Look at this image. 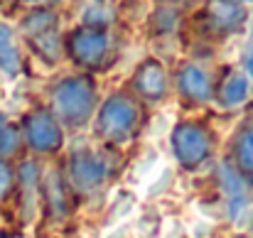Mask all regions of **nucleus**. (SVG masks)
Segmentation results:
<instances>
[{
    "label": "nucleus",
    "mask_w": 253,
    "mask_h": 238,
    "mask_svg": "<svg viewBox=\"0 0 253 238\" xmlns=\"http://www.w3.org/2000/svg\"><path fill=\"white\" fill-rule=\"evenodd\" d=\"M5 125H7V118H5V113H0V133L5 130Z\"/></svg>",
    "instance_id": "aec40b11"
},
{
    "label": "nucleus",
    "mask_w": 253,
    "mask_h": 238,
    "mask_svg": "<svg viewBox=\"0 0 253 238\" xmlns=\"http://www.w3.org/2000/svg\"><path fill=\"white\" fill-rule=\"evenodd\" d=\"M108 177V162L98 153L91 150H79L69 158V169H67V182L77 192H96Z\"/></svg>",
    "instance_id": "39448f33"
},
{
    "label": "nucleus",
    "mask_w": 253,
    "mask_h": 238,
    "mask_svg": "<svg viewBox=\"0 0 253 238\" xmlns=\"http://www.w3.org/2000/svg\"><path fill=\"white\" fill-rule=\"evenodd\" d=\"M69 49H72V57H74L79 64L93 67V64H98V62L106 57L108 40H106L103 32L91 30V27H84V30H79V32L72 35Z\"/></svg>",
    "instance_id": "0eeeda50"
},
{
    "label": "nucleus",
    "mask_w": 253,
    "mask_h": 238,
    "mask_svg": "<svg viewBox=\"0 0 253 238\" xmlns=\"http://www.w3.org/2000/svg\"><path fill=\"white\" fill-rule=\"evenodd\" d=\"M22 145V133L15 125H5V130L0 133V159H7L10 155H15Z\"/></svg>",
    "instance_id": "dca6fc26"
},
{
    "label": "nucleus",
    "mask_w": 253,
    "mask_h": 238,
    "mask_svg": "<svg viewBox=\"0 0 253 238\" xmlns=\"http://www.w3.org/2000/svg\"><path fill=\"white\" fill-rule=\"evenodd\" d=\"M169 143H172V155L184 169H197L211 153L209 133L199 123H177Z\"/></svg>",
    "instance_id": "20e7f679"
},
{
    "label": "nucleus",
    "mask_w": 253,
    "mask_h": 238,
    "mask_svg": "<svg viewBox=\"0 0 253 238\" xmlns=\"http://www.w3.org/2000/svg\"><path fill=\"white\" fill-rule=\"evenodd\" d=\"M251 238H253V236H251Z\"/></svg>",
    "instance_id": "5701e85b"
},
{
    "label": "nucleus",
    "mask_w": 253,
    "mask_h": 238,
    "mask_svg": "<svg viewBox=\"0 0 253 238\" xmlns=\"http://www.w3.org/2000/svg\"><path fill=\"white\" fill-rule=\"evenodd\" d=\"M234 155H236V164L239 172L244 177H253V128H246L234 145Z\"/></svg>",
    "instance_id": "4468645a"
},
{
    "label": "nucleus",
    "mask_w": 253,
    "mask_h": 238,
    "mask_svg": "<svg viewBox=\"0 0 253 238\" xmlns=\"http://www.w3.org/2000/svg\"><path fill=\"white\" fill-rule=\"evenodd\" d=\"M135 125H138V106L128 96L116 93L103 101L96 118V133L103 140L126 143L135 133Z\"/></svg>",
    "instance_id": "f03ea898"
},
{
    "label": "nucleus",
    "mask_w": 253,
    "mask_h": 238,
    "mask_svg": "<svg viewBox=\"0 0 253 238\" xmlns=\"http://www.w3.org/2000/svg\"><path fill=\"white\" fill-rule=\"evenodd\" d=\"M0 238H2V216H0Z\"/></svg>",
    "instance_id": "412c9836"
},
{
    "label": "nucleus",
    "mask_w": 253,
    "mask_h": 238,
    "mask_svg": "<svg viewBox=\"0 0 253 238\" xmlns=\"http://www.w3.org/2000/svg\"><path fill=\"white\" fill-rule=\"evenodd\" d=\"M108 17H111V10L103 2H88V7H86V12H84V20L88 25H101Z\"/></svg>",
    "instance_id": "a211bd4d"
},
{
    "label": "nucleus",
    "mask_w": 253,
    "mask_h": 238,
    "mask_svg": "<svg viewBox=\"0 0 253 238\" xmlns=\"http://www.w3.org/2000/svg\"><path fill=\"white\" fill-rule=\"evenodd\" d=\"M209 15L219 27H239L246 20V10L234 0H211Z\"/></svg>",
    "instance_id": "f8f14e48"
},
{
    "label": "nucleus",
    "mask_w": 253,
    "mask_h": 238,
    "mask_svg": "<svg viewBox=\"0 0 253 238\" xmlns=\"http://www.w3.org/2000/svg\"><path fill=\"white\" fill-rule=\"evenodd\" d=\"M177 86H179V93L194 103H204L209 101L211 96V81H209V74L197 67V64H187L179 77H177Z\"/></svg>",
    "instance_id": "1a4fd4ad"
},
{
    "label": "nucleus",
    "mask_w": 253,
    "mask_h": 238,
    "mask_svg": "<svg viewBox=\"0 0 253 238\" xmlns=\"http://www.w3.org/2000/svg\"><path fill=\"white\" fill-rule=\"evenodd\" d=\"M135 91L148 101H163L168 93V74L160 62L148 59L135 72Z\"/></svg>",
    "instance_id": "6e6552de"
},
{
    "label": "nucleus",
    "mask_w": 253,
    "mask_h": 238,
    "mask_svg": "<svg viewBox=\"0 0 253 238\" xmlns=\"http://www.w3.org/2000/svg\"><path fill=\"white\" fill-rule=\"evenodd\" d=\"M219 174H221V187H224V194H226L229 216L234 221H241V216H246L253 206V194L249 189V182L239 169H234L226 162L219 167Z\"/></svg>",
    "instance_id": "423d86ee"
},
{
    "label": "nucleus",
    "mask_w": 253,
    "mask_h": 238,
    "mask_svg": "<svg viewBox=\"0 0 253 238\" xmlns=\"http://www.w3.org/2000/svg\"><path fill=\"white\" fill-rule=\"evenodd\" d=\"M20 49L15 44V35L7 25L0 22V72L5 77H17L20 74Z\"/></svg>",
    "instance_id": "9b49d317"
},
{
    "label": "nucleus",
    "mask_w": 253,
    "mask_h": 238,
    "mask_svg": "<svg viewBox=\"0 0 253 238\" xmlns=\"http://www.w3.org/2000/svg\"><path fill=\"white\" fill-rule=\"evenodd\" d=\"M22 140L27 143L30 150L40 155L57 153L64 145V130L62 123L54 118L52 111H32L22 120Z\"/></svg>",
    "instance_id": "7ed1b4c3"
},
{
    "label": "nucleus",
    "mask_w": 253,
    "mask_h": 238,
    "mask_svg": "<svg viewBox=\"0 0 253 238\" xmlns=\"http://www.w3.org/2000/svg\"><path fill=\"white\" fill-rule=\"evenodd\" d=\"M113 238H121V236H113Z\"/></svg>",
    "instance_id": "4be33fe9"
},
{
    "label": "nucleus",
    "mask_w": 253,
    "mask_h": 238,
    "mask_svg": "<svg viewBox=\"0 0 253 238\" xmlns=\"http://www.w3.org/2000/svg\"><path fill=\"white\" fill-rule=\"evenodd\" d=\"M54 22H57V17H54L49 10H37V12H32V15L25 20V32H27L30 37H40V35L49 32V30L54 27Z\"/></svg>",
    "instance_id": "2eb2a0df"
},
{
    "label": "nucleus",
    "mask_w": 253,
    "mask_h": 238,
    "mask_svg": "<svg viewBox=\"0 0 253 238\" xmlns=\"http://www.w3.org/2000/svg\"><path fill=\"white\" fill-rule=\"evenodd\" d=\"M246 74L253 79V47L249 49V54H246Z\"/></svg>",
    "instance_id": "6ab92c4d"
},
{
    "label": "nucleus",
    "mask_w": 253,
    "mask_h": 238,
    "mask_svg": "<svg viewBox=\"0 0 253 238\" xmlns=\"http://www.w3.org/2000/svg\"><path fill=\"white\" fill-rule=\"evenodd\" d=\"M44 194H47L49 209H52L57 216H67V214H69L72 187H69V182H67L59 172H52V174L44 179Z\"/></svg>",
    "instance_id": "9d476101"
},
{
    "label": "nucleus",
    "mask_w": 253,
    "mask_h": 238,
    "mask_svg": "<svg viewBox=\"0 0 253 238\" xmlns=\"http://www.w3.org/2000/svg\"><path fill=\"white\" fill-rule=\"evenodd\" d=\"M249 98V79L244 74H231L221 86V103L226 108H236Z\"/></svg>",
    "instance_id": "ddd939ff"
},
{
    "label": "nucleus",
    "mask_w": 253,
    "mask_h": 238,
    "mask_svg": "<svg viewBox=\"0 0 253 238\" xmlns=\"http://www.w3.org/2000/svg\"><path fill=\"white\" fill-rule=\"evenodd\" d=\"M15 177L17 174H15L12 164L7 159H0V201H5L10 197V192L15 187Z\"/></svg>",
    "instance_id": "f3484780"
},
{
    "label": "nucleus",
    "mask_w": 253,
    "mask_h": 238,
    "mask_svg": "<svg viewBox=\"0 0 253 238\" xmlns=\"http://www.w3.org/2000/svg\"><path fill=\"white\" fill-rule=\"evenodd\" d=\"M96 106V86L84 77H69L59 81L52 91V108L59 123L82 128L88 123Z\"/></svg>",
    "instance_id": "f257e3e1"
}]
</instances>
